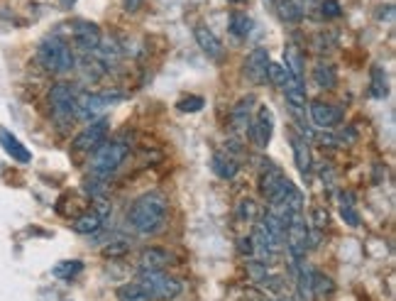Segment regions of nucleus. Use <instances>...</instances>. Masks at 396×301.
I'll use <instances>...</instances> for the list:
<instances>
[{"mask_svg":"<svg viewBox=\"0 0 396 301\" xmlns=\"http://www.w3.org/2000/svg\"><path fill=\"white\" fill-rule=\"evenodd\" d=\"M169 215V201L159 191H147L137 198L128 211V225L137 235H154L164 228Z\"/></svg>","mask_w":396,"mask_h":301,"instance_id":"f257e3e1","label":"nucleus"},{"mask_svg":"<svg viewBox=\"0 0 396 301\" xmlns=\"http://www.w3.org/2000/svg\"><path fill=\"white\" fill-rule=\"evenodd\" d=\"M284 96H286V103L294 111V116H301L303 111H306L308 106V96H306V86H303V81H298V78H286L284 83Z\"/></svg>","mask_w":396,"mask_h":301,"instance_id":"dca6fc26","label":"nucleus"},{"mask_svg":"<svg viewBox=\"0 0 396 301\" xmlns=\"http://www.w3.org/2000/svg\"><path fill=\"white\" fill-rule=\"evenodd\" d=\"M294 3H296L301 10H306V8H311V5H315V0H294Z\"/></svg>","mask_w":396,"mask_h":301,"instance_id":"a19ab883","label":"nucleus"},{"mask_svg":"<svg viewBox=\"0 0 396 301\" xmlns=\"http://www.w3.org/2000/svg\"><path fill=\"white\" fill-rule=\"evenodd\" d=\"M340 215H342V220L350 225V228H357L360 223H362V218H360V213H357V208H355V203H352V194H342L340 196Z\"/></svg>","mask_w":396,"mask_h":301,"instance_id":"bb28decb","label":"nucleus"},{"mask_svg":"<svg viewBox=\"0 0 396 301\" xmlns=\"http://www.w3.org/2000/svg\"><path fill=\"white\" fill-rule=\"evenodd\" d=\"M108 133H111V123L106 118H96L91 121L76 138L71 140V150L73 152H96L103 142L108 140Z\"/></svg>","mask_w":396,"mask_h":301,"instance_id":"423d86ee","label":"nucleus"},{"mask_svg":"<svg viewBox=\"0 0 396 301\" xmlns=\"http://www.w3.org/2000/svg\"><path fill=\"white\" fill-rule=\"evenodd\" d=\"M320 142H323V147H340V140H337V135H330V133H323L318 138Z\"/></svg>","mask_w":396,"mask_h":301,"instance_id":"4c0bfd02","label":"nucleus"},{"mask_svg":"<svg viewBox=\"0 0 396 301\" xmlns=\"http://www.w3.org/2000/svg\"><path fill=\"white\" fill-rule=\"evenodd\" d=\"M384 8H387V10H377V18H380V20H384V18L394 20V5H384Z\"/></svg>","mask_w":396,"mask_h":301,"instance_id":"ea45409f","label":"nucleus"},{"mask_svg":"<svg viewBox=\"0 0 396 301\" xmlns=\"http://www.w3.org/2000/svg\"><path fill=\"white\" fill-rule=\"evenodd\" d=\"M210 169H213V172H215V177H220V179L230 181V179L238 177L240 164H238V160H235V157L225 155V152H215L213 160H210Z\"/></svg>","mask_w":396,"mask_h":301,"instance_id":"6ab92c4d","label":"nucleus"},{"mask_svg":"<svg viewBox=\"0 0 396 301\" xmlns=\"http://www.w3.org/2000/svg\"><path fill=\"white\" fill-rule=\"evenodd\" d=\"M311 289H313V297H330V294L335 292V284H332L330 277L323 275V272H313Z\"/></svg>","mask_w":396,"mask_h":301,"instance_id":"cd10ccee","label":"nucleus"},{"mask_svg":"<svg viewBox=\"0 0 396 301\" xmlns=\"http://www.w3.org/2000/svg\"><path fill=\"white\" fill-rule=\"evenodd\" d=\"M142 3H145V0H123V8H125V13H137V10L142 8Z\"/></svg>","mask_w":396,"mask_h":301,"instance_id":"58836bf2","label":"nucleus"},{"mask_svg":"<svg viewBox=\"0 0 396 301\" xmlns=\"http://www.w3.org/2000/svg\"><path fill=\"white\" fill-rule=\"evenodd\" d=\"M238 250L243 255H248V257H255V243H252V238H240Z\"/></svg>","mask_w":396,"mask_h":301,"instance_id":"e433bc0d","label":"nucleus"},{"mask_svg":"<svg viewBox=\"0 0 396 301\" xmlns=\"http://www.w3.org/2000/svg\"><path fill=\"white\" fill-rule=\"evenodd\" d=\"M235 215H238L240 223H255V218H257L255 198H243V201L238 203V211H235Z\"/></svg>","mask_w":396,"mask_h":301,"instance_id":"c756f323","label":"nucleus"},{"mask_svg":"<svg viewBox=\"0 0 396 301\" xmlns=\"http://www.w3.org/2000/svg\"><path fill=\"white\" fill-rule=\"evenodd\" d=\"M228 27H230V32L235 37L245 39L252 32V27H255V22L248 13H230V20H228Z\"/></svg>","mask_w":396,"mask_h":301,"instance_id":"a878e982","label":"nucleus"},{"mask_svg":"<svg viewBox=\"0 0 396 301\" xmlns=\"http://www.w3.org/2000/svg\"><path fill=\"white\" fill-rule=\"evenodd\" d=\"M284 179H286V174L281 172L277 164L267 162V167H264L262 172H260V194H262L264 198H269V196L274 194V191L279 189V184H281Z\"/></svg>","mask_w":396,"mask_h":301,"instance_id":"a211bd4d","label":"nucleus"},{"mask_svg":"<svg viewBox=\"0 0 396 301\" xmlns=\"http://www.w3.org/2000/svg\"><path fill=\"white\" fill-rule=\"evenodd\" d=\"M130 147L120 140H111L103 142L98 150L93 152V160H91V174L96 179H108L111 174H116L123 162L128 160Z\"/></svg>","mask_w":396,"mask_h":301,"instance_id":"7ed1b4c3","label":"nucleus"},{"mask_svg":"<svg viewBox=\"0 0 396 301\" xmlns=\"http://www.w3.org/2000/svg\"><path fill=\"white\" fill-rule=\"evenodd\" d=\"M248 135L260 150H264V147L269 145V140H272V135H274V113L269 111L267 106L257 108L255 118H252V123H250Z\"/></svg>","mask_w":396,"mask_h":301,"instance_id":"6e6552de","label":"nucleus"},{"mask_svg":"<svg viewBox=\"0 0 396 301\" xmlns=\"http://www.w3.org/2000/svg\"><path fill=\"white\" fill-rule=\"evenodd\" d=\"M320 15H323L325 20H335L342 15V5L340 0H323L320 3Z\"/></svg>","mask_w":396,"mask_h":301,"instance_id":"72a5a7b5","label":"nucleus"},{"mask_svg":"<svg viewBox=\"0 0 396 301\" xmlns=\"http://www.w3.org/2000/svg\"><path fill=\"white\" fill-rule=\"evenodd\" d=\"M311 121L315 123V128L320 130H330L335 125H340L342 121V111L332 103H325V101H313L311 103Z\"/></svg>","mask_w":396,"mask_h":301,"instance_id":"9b49d317","label":"nucleus"},{"mask_svg":"<svg viewBox=\"0 0 396 301\" xmlns=\"http://www.w3.org/2000/svg\"><path fill=\"white\" fill-rule=\"evenodd\" d=\"M370 93L372 98H387L389 96V81H387V71H384V66L375 64L370 69Z\"/></svg>","mask_w":396,"mask_h":301,"instance_id":"5701e85b","label":"nucleus"},{"mask_svg":"<svg viewBox=\"0 0 396 301\" xmlns=\"http://www.w3.org/2000/svg\"><path fill=\"white\" fill-rule=\"evenodd\" d=\"M269 61H272V59H269L267 47H255L248 54V59H245V73H248V78L252 83H257V86L267 83Z\"/></svg>","mask_w":396,"mask_h":301,"instance_id":"9d476101","label":"nucleus"},{"mask_svg":"<svg viewBox=\"0 0 396 301\" xmlns=\"http://www.w3.org/2000/svg\"><path fill=\"white\" fill-rule=\"evenodd\" d=\"M0 147H3L5 155L13 157L17 164H30L32 162V152L5 128H0Z\"/></svg>","mask_w":396,"mask_h":301,"instance_id":"2eb2a0df","label":"nucleus"},{"mask_svg":"<svg viewBox=\"0 0 396 301\" xmlns=\"http://www.w3.org/2000/svg\"><path fill=\"white\" fill-rule=\"evenodd\" d=\"M118 98H120L118 93H88V91H86V93H78L76 108H73V118L86 121V123L96 121V118H98L101 113Z\"/></svg>","mask_w":396,"mask_h":301,"instance_id":"0eeeda50","label":"nucleus"},{"mask_svg":"<svg viewBox=\"0 0 396 301\" xmlns=\"http://www.w3.org/2000/svg\"><path fill=\"white\" fill-rule=\"evenodd\" d=\"M328 220H330V215H328V211H325L323 206H313L311 208V225H313V230H325V228H328Z\"/></svg>","mask_w":396,"mask_h":301,"instance_id":"473e14b6","label":"nucleus"},{"mask_svg":"<svg viewBox=\"0 0 396 301\" xmlns=\"http://www.w3.org/2000/svg\"><path fill=\"white\" fill-rule=\"evenodd\" d=\"M286 78H289V71L284 69V64H277V61H269V71H267V81H272L274 86L284 88Z\"/></svg>","mask_w":396,"mask_h":301,"instance_id":"7c9ffc66","label":"nucleus"},{"mask_svg":"<svg viewBox=\"0 0 396 301\" xmlns=\"http://www.w3.org/2000/svg\"><path fill=\"white\" fill-rule=\"evenodd\" d=\"M66 301H68V299H66Z\"/></svg>","mask_w":396,"mask_h":301,"instance_id":"c03bdc74","label":"nucleus"},{"mask_svg":"<svg viewBox=\"0 0 396 301\" xmlns=\"http://www.w3.org/2000/svg\"><path fill=\"white\" fill-rule=\"evenodd\" d=\"M228 3H245V0H228Z\"/></svg>","mask_w":396,"mask_h":301,"instance_id":"37998d69","label":"nucleus"},{"mask_svg":"<svg viewBox=\"0 0 396 301\" xmlns=\"http://www.w3.org/2000/svg\"><path fill=\"white\" fill-rule=\"evenodd\" d=\"M83 272V262L81 260H64V262H59L51 270V275L56 277V280H64V282H71L76 280L78 275Z\"/></svg>","mask_w":396,"mask_h":301,"instance_id":"393cba45","label":"nucleus"},{"mask_svg":"<svg viewBox=\"0 0 396 301\" xmlns=\"http://www.w3.org/2000/svg\"><path fill=\"white\" fill-rule=\"evenodd\" d=\"M284 69L289 71L291 78H298L303 81V54L296 44H286L284 49Z\"/></svg>","mask_w":396,"mask_h":301,"instance_id":"4be33fe9","label":"nucleus"},{"mask_svg":"<svg viewBox=\"0 0 396 301\" xmlns=\"http://www.w3.org/2000/svg\"><path fill=\"white\" fill-rule=\"evenodd\" d=\"M291 150H294L296 169L301 172L303 179H308V177H311V172H313V157H311L308 140L301 138V135H291Z\"/></svg>","mask_w":396,"mask_h":301,"instance_id":"4468645a","label":"nucleus"},{"mask_svg":"<svg viewBox=\"0 0 396 301\" xmlns=\"http://www.w3.org/2000/svg\"><path fill=\"white\" fill-rule=\"evenodd\" d=\"M313 83L323 91H330L337 86V69L328 61H318L313 66Z\"/></svg>","mask_w":396,"mask_h":301,"instance_id":"aec40b11","label":"nucleus"},{"mask_svg":"<svg viewBox=\"0 0 396 301\" xmlns=\"http://www.w3.org/2000/svg\"><path fill=\"white\" fill-rule=\"evenodd\" d=\"M76 96L78 93L73 91L71 83H66V81L54 83V86L49 88V93H47V103H49L51 116H54L56 121H68V118H73Z\"/></svg>","mask_w":396,"mask_h":301,"instance_id":"39448f33","label":"nucleus"},{"mask_svg":"<svg viewBox=\"0 0 396 301\" xmlns=\"http://www.w3.org/2000/svg\"><path fill=\"white\" fill-rule=\"evenodd\" d=\"M130 250V240H118V243H111L108 248H103V255L106 257H118V255H125Z\"/></svg>","mask_w":396,"mask_h":301,"instance_id":"f704fd0d","label":"nucleus"},{"mask_svg":"<svg viewBox=\"0 0 396 301\" xmlns=\"http://www.w3.org/2000/svg\"><path fill=\"white\" fill-rule=\"evenodd\" d=\"M203 106H205L203 96H183V98H179V103H176L181 113H198Z\"/></svg>","mask_w":396,"mask_h":301,"instance_id":"2f4dec72","label":"nucleus"},{"mask_svg":"<svg viewBox=\"0 0 396 301\" xmlns=\"http://www.w3.org/2000/svg\"><path fill=\"white\" fill-rule=\"evenodd\" d=\"M37 61H39V66H42L44 71L56 73V76L76 69V54H73V49L56 35L44 37L42 42H39Z\"/></svg>","mask_w":396,"mask_h":301,"instance_id":"f03ea898","label":"nucleus"},{"mask_svg":"<svg viewBox=\"0 0 396 301\" xmlns=\"http://www.w3.org/2000/svg\"><path fill=\"white\" fill-rule=\"evenodd\" d=\"M71 228H73V233H78V235H93V233H98L103 228V220L91 211V213L78 215V218L71 223Z\"/></svg>","mask_w":396,"mask_h":301,"instance_id":"b1692460","label":"nucleus"},{"mask_svg":"<svg viewBox=\"0 0 396 301\" xmlns=\"http://www.w3.org/2000/svg\"><path fill=\"white\" fill-rule=\"evenodd\" d=\"M277 8H279V15L281 20L286 22H301L303 20V10L298 8V5L294 3V0H277Z\"/></svg>","mask_w":396,"mask_h":301,"instance_id":"c85d7f7f","label":"nucleus"},{"mask_svg":"<svg viewBox=\"0 0 396 301\" xmlns=\"http://www.w3.org/2000/svg\"><path fill=\"white\" fill-rule=\"evenodd\" d=\"M101 42H103V35H101V27L96 25V22H88V20L73 22V44H76L78 49H83V52H96Z\"/></svg>","mask_w":396,"mask_h":301,"instance_id":"1a4fd4ad","label":"nucleus"},{"mask_svg":"<svg viewBox=\"0 0 396 301\" xmlns=\"http://www.w3.org/2000/svg\"><path fill=\"white\" fill-rule=\"evenodd\" d=\"M96 215H98V218L103 220V223H106V220L108 218H111V213H113V206H111V203H108L106 201V198H96V211H93Z\"/></svg>","mask_w":396,"mask_h":301,"instance_id":"c9c22d12","label":"nucleus"},{"mask_svg":"<svg viewBox=\"0 0 396 301\" xmlns=\"http://www.w3.org/2000/svg\"><path fill=\"white\" fill-rule=\"evenodd\" d=\"M116 297L118 301H154L149 289L142 282H128V284H120L116 289Z\"/></svg>","mask_w":396,"mask_h":301,"instance_id":"412c9836","label":"nucleus"},{"mask_svg":"<svg viewBox=\"0 0 396 301\" xmlns=\"http://www.w3.org/2000/svg\"><path fill=\"white\" fill-rule=\"evenodd\" d=\"M140 282L145 284L154 301H171L181 294V282L164 272H140Z\"/></svg>","mask_w":396,"mask_h":301,"instance_id":"20e7f679","label":"nucleus"},{"mask_svg":"<svg viewBox=\"0 0 396 301\" xmlns=\"http://www.w3.org/2000/svg\"><path fill=\"white\" fill-rule=\"evenodd\" d=\"M193 37H196L200 52L208 56V59H215L218 61L223 56V42H220V37H218L208 25H196V27H193Z\"/></svg>","mask_w":396,"mask_h":301,"instance_id":"f8f14e48","label":"nucleus"},{"mask_svg":"<svg viewBox=\"0 0 396 301\" xmlns=\"http://www.w3.org/2000/svg\"><path fill=\"white\" fill-rule=\"evenodd\" d=\"M59 3H61V8H71V5L76 3V0H59Z\"/></svg>","mask_w":396,"mask_h":301,"instance_id":"79ce46f5","label":"nucleus"},{"mask_svg":"<svg viewBox=\"0 0 396 301\" xmlns=\"http://www.w3.org/2000/svg\"><path fill=\"white\" fill-rule=\"evenodd\" d=\"M171 262V255L164 248H145L140 252V272H164Z\"/></svg>","mask_w":396,"mask_h":301,"instance_id":"f3484780","label":"nucleus"},{"mask_svg":"<svg viewBox=\"0 0 396 301\" xmlns=\"http://www.w3.org/2000/svg\"><path fill=\"white\" fill-rule=\"evenodd\" d=\"M257 98L255 96H243L230 111V125L235 133H248L252 123V111H255Z\"/></svg>","mask_w":396,"mask_h":301,"instance_id":"ddd939ff","label":"nucleus"}]
</instances>
